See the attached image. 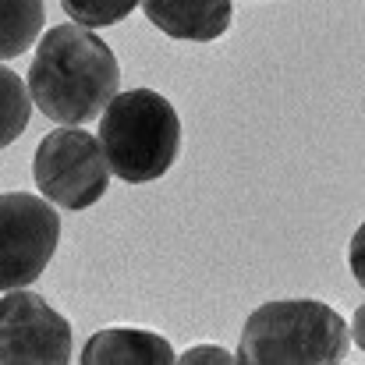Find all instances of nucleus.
Masks as SVG:
<instances>
[{
    "instance_id": "nucleus-4",
    "label": "nucleus",
    "mask_w": 365,
    "mask_h": 365,
    "mask_svg": "<svg viewBox=\"0 0 365 365\" xmlns=\"http://www.w3.org/2000/svg\"><path fill=\"white\" fill-rule=\"evenodd\" d=\"M32 178L46 202L61 210H89L110 188V167L96 135L82 128H53L32 156Z\"/></svg>"
},
{
    "instance_id": "nucleus-12",
    "label": "nucleus",
    "mask_w": 365,
    "mask_h": 365,
    "mask_svg": "<svg viewBox=\"0 0 365 365\" xmlns=\"http://www.w3.org/2000/svg\"><path fill=\"white\" fill-rule=\"evenodd\" d=\"M178 362H235V355H227L224 348H210V344H202V348H192V351H185V355H178Z\"/></svg>"
},
{
    "instance_id": "nucleus-9",
    "label": "nucleus",
    "mask_w": 365,
    "mask_h": 365,
    "mask_svg": "<svg viewBox=\"0 0 365 365\" xmlns=\"http://www.w3.org/2000/svg\"><path fill=\"white\" fill-rule=\"evenodd\" d=\"M43 0H0V61L21 57L43 36Z\"/></svg>"
},
{
    "instance_id": "nucleus-7",
    "label": "nucleus",
    "mask_w": 365,
    "mask_h": 365,
    "mask_svg": "<svg viewBox=\"0 0 365 365\" xmlns=\"http://www.w3.org/2000/svg\"><path fill=\"white\" fill-rule=\"evenodd\" d=\"M145 18L170 39L213 43L231 29V0H138Z\"/></svg>"
},
{
    "instance_id": "nucleus-2",
    "label": "nucleus",
    "mask_w": 365,
    "mask_h": 365,
    "mask_svg": "<svg viewBox=\"0 0 365 365\" xmlns=\"http://www.w3.org/2000/svg\"><path fill=\"white\" fill-rule=\"evenodd\" d=\"M348 355V323L312 298L266 302L245 319L235 362L242 365H334Z\"/></svg>"
},
{
    "instance_id": "nucleus-13",
    "label": "nucleus",
    "mask_w": 365,
    "mask_h": 365,
    "mask_svg": "<svg viewBox=\"0 0 365 365\" xmlns=\"http://www.w3.org/2000/svg\"><path fill=\"white\" fill-rule=\"evenodd\" d=\"M362 238H365V231H359V235H355V245H351V269H355L359 280H362Z\"/></svg>"
},
{
    "instance_id": "nucleus-11",
    "label": "nucleus",
    "mask_w": 365,
    "mask_h": 365,
    "mask_svg": "<svg viewBox=\"0 0 365 365\" xmlns=\"http://www.w3.org/2000/svg\"><path fill=\"white\" fill-rule=\"evenodd\" d=\"M138 0H61L64 14H71L75 25L82 29H107L118 25L121 18H128L135 11Z\"/></svg>"
},
{
    "instance_id": "nucleus-8",
    "label": "nucleus",
    "mask_w": 365,
    "mask_h": 365,
    "mask_svg": "<svg viewBox=\"0 0 365 365\" xmlns=\"http://www.w3.org/2000/svg\"><path fill=\"white\" fill-rule=\"evenodd\" d=\"M82 365H170L178 362L174 348L153 334V330H135V327H110L100 330L86 341Z\"/></svg>"
},
{
    "instance_id": "nucleus-5",
    "label": "nucleus",
    "mask_w": 365,
    "mask_h": 365,
    "mask_svg": "<svg viewBox=\"0 0 365 365\" xmlns=\"http://www.w3.org/2000/svg\"><path fill=\"white\" fill-rule=\"evenodd\" d=\"M61 242V213L32 192L0 195V291L43 277Z\"/></svg>"
},
{
    "instance_id": "nucleus-1",
    "label": "nucleus",
    "mask_w": 365,
    "mask_h": 365,
    "mask_svg": "<svg viewBox=\"0 0 365 365\" xmlns=\"http://www.w3.org/2000/svg\"><path fill=\"white\" fill-rule=\"evenodd\" d=\"M25 86L32 103L50 121L78 128L100 118V110L110 103L121 86V68L114 50L93 29L64 21L36 39Z\"/></svg>"
},
{
    "instance_id": "nucleus-3",
    "label": "nucleus",
    "mask_w": 365,
    "mask_h": 365,
    "mask_svg": "<svg viewBox=\"0 0 365 365\" xmlns=\"http://www.w3.org/2000/svg\"><path fill=\"white\" fill-rule=\"evenodd\" d=\"M100 145L110 174L121 181H156L181 153V118L174 103L153 89L114 93L100 110Z\"/></svg>"
},
{
    "instance_id": "nucleus-10",
    "label": "nucleus",
    "mask_w": 365,
    "mask_h": 365,
    "mask_svg": "<svg viewBox=\"0 0 365 365\" xmlns=\"http://www.w3.org/2000/svg\"><path fill=\"white\" fill-rule=\"evenodd\" d=\"M29 114H32L29 86L21 82L18 71L0 64V149H7L14 138H21V131L29 128Z\"/></svg>"
},
{
    "instance_id": "nucleus-6",
    "label": "nucleus",
    "mask_w": 365,
    "mask_h": 365,
    "mask_svg": "<svg viewBox=\"0 0 365 365\" xmlns=\"http://www.w3.org/2000/svg\"><path fill=\"white\" fill-rule=\"evenodd\" d=\"M75 355L71 323L39 294L11 287L0 298V365H64Z\"/></svg>"
}]
</instances>
